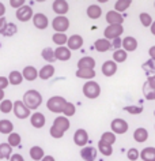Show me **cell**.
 Listing matches in <instances>:
<instances>
[{
	"instance_id": "56",
	"label": "cell",
	"mask_w": 155,
	"mask_h": 161,
	"mask_svg": "<svg viewBox=\"0 0 155 161\" xmlns=\"http://www.w3.org/2000/svg\"><path fill=\"white\" fill-rule=\"evenodd\" d=\"M3 100H4V90L0 89V103H2Z\"/></svg>"
},
{
	"instance_id": "36",
	"label": "cell",
	"mask_w": 155,
	"mask_h": 161,
	"mask_svg": "<svg viewBox=\"0 0 155 161\" xmlns=\"http://www.w3.org/2000/svg\"><path fill=\"white\" fill-rule=\"evenodd\" d=\"M11 111H14V103L8 98L3 100V101L0 103V112H3V114H10Z\"/></svg>"
},
{
	"instance_id": "48",
	"label": "cell",
	"mask_w": 155,
	"mask_h": 161,
	"mask_svg": "<svg viewBox=\"0 0 155 161\" xmlns=\"http://www.w3.org/2000/svg\"><path fill=\"white\" fill-rule=\"evenodd\" d=\"M8 83H10V80L7 76H0V89L2 90H4L7 86H8Z\"/></svg>"
},
{
	"instance_id": "2",
	"label": "cell",
	"mask_w": 155,
	"mask_h": 161,
	"mask_svg": "<svg viewBox=\"0 0 155 161\" xmlns=\"http://www.w3.org/2000/svg\"><path fill=\"white\" fill-rule=\"evenodd\" d=\"M23 103L25 105L29 108L30 111L33 109H38L39 105L42 104V96L39 92L31 89V90H27L25 94H23Z\"/></svg>"
},
{
	"instance_id": "13",
	"label": "cell",
	"mask_w": 155,
	"mask_h": 161,
	"mask_svg": "<svg viewBox=\"0 0 155 161\" xmlns=\"http://www.w3.org/2000/svg\"><path fill=\"white\" fill-rule=\"evenodd\" d=\"M106 22L109 23V25H122V22H124V17L117 13V11H108L106 13Z\"/></svg>"
},
{
	"instance_id": "21",
	"label": "cell",
	"mask_w": 155,
	"mask_h": 161,
	"mask_svg": "<svg viewBox=\"0 0 155 161\" xmlns=\"http://www.w3.org/2000/svg\"><path fill=\"white\" fill-rule=\"evenodd\" d=\"M94 48L97 52H108L110 48H113L112 42L106 38H98L97 41L94 42Z\"/></svg>"
},
{
	"instance_id": "29",
	"label": "cell",
	"mask_w": 155,
	"mask_h": 161,
	"mask_svg": "<svg viewBox=\"0 0 155 161\" xmlns=\"http://www.w3.org/2000/svg\"><path fill=\"white\" fill-rule=\"evenodd\" d=\"M29 154L31 157V160H34V161H41L44 157H45V153H44V149L41 146H33V147H30Z\"/></svg>"
},
{
	"instance_id": "17",
	"label": "cell",
	"mask_w": 155,
	"mask_h": 161,
	"mask_svg": "<svg viewBox=\"0 0 155 161\" xmlns=\"http://www.w3.org/2000/svg\"><path fill=\"white\" fill-rule=\"evenodd\" d=\"M83 45V37L79 34H72L68 38V42H67V47L70 48L71 51H78L80 49Z\"/></svg>"
},
{
	"instance_id": "30",
	"label": "cell",
	"mask_w": 155,
	"mask_h": 161,
	"mask_svg": "<svg viewBox=\"0 0 155 161\" xmlns=\"http://www.w3.org/2000/svg\"><path fill=\"white\" fill-rule=\"evenodd\" d=\"M140 158L143 161H155V147L148 146L140 152Z\"/></svg>"
},
{
	"instance_id": "32",
	"label": "cell",
	"mask_w": 155,
	"mask_h": 161,
	"mask_svg": "<svg viewBox=\"0 0 155 161\" xmlns=\"http://www.w3.org/2000/svg\"><path fill=\"white\" fill-rule=\"evenodd\" d=\"M23 79H25V78H23V74H22V72H19V71H11L10 75H8L10 85H14V86L21 85Z\"/></svg>"
},
{
	"instance_id": "28",
	"label": "cell",
	"mask_w": 155,
	"mask_h": 161,
	"mask_svg": "<svg viewBox=\"0 0 155 161\" xmlns=\"http://www.w3.org/2000/svg\"><path fill=\"white\" fill-rule=\"evenodd\" d=\"M86 13L90 19H98V18H101V15H102V10H101V7L97 4H91L87 7Z\"/></svg>"
},
{
	"instance_id": "39",
	"label": "cell",
	"mask_w": 155,
	"mask_h": 161,
	"mask_svg": "<svg viewBox=\"0 0 155 161\" xmlns=\"http://www.w3.org/2000/svg\"><path fill=\"white\" fill-rule=\"evenodd\" d=\"M139 19H140L142 25L144 27H151V25L154 23L152 17H151L150 14H147V13H142L140 15H139Z\"/></svg>"
},
{
	"instance_id": "20",
	"label": "cell",
	"mask_w": 155,
	"mask_h": 161,
	"mask_svg": "<svg viewBox=\"0 0 155 161\" xmlns=\"http://www.w3.org/2000/svg\"><path fill=\"white\" fill-rule=\"evenodd\" d=\"M122 49L127 51V52L136 51L137 49V40L135 37H131V36L125 37L124 40H122Z\"/></svg>"
},
{
	"instance_id": "19",
	"label": "cell",
	"mask_w": 155,
	"mask_h": 161,
	"mask_svg": "<svg viewBox=\"0 0 155 161\" xmlns=\"http://www.w3.org/2000/svg\"><path fill=\"white\" fill-rule=\"evenodd\" d=\"M22 74H23V78H25L26 80H30V82H33V80H35V79L38 78L39 71H37V68L33 67V66H27V67L23 68Z\"/></svg>"
},
{
	"instance_id": "58",
	"label": "cell",
	"mask_w": 155,
	"mask_h": 161,
	"mask_svg": "<svg viewBox=\"0 0 155 161\" xmlns=\"http://www.w3.org/2000/svg\"><path fill=\"white\" fill-rule=\"evenodd\" d=\"M154 116H155V111H154Z\"/></svg>"
},
{
	"instance_id": "16",
	"label": "cell",
	"mask_w": 155,
	"mask_h": 161,
	"mask_svg": "<svg viewBox=\"0 0 155 161\" xmlns=\"http://www.w3.org/2000/svg\"><path fill=\"white\" fill-rule=\"evenodd\" d=\"M97 153H98V150L95 147L86 146L80 150V157L85 161H95V158H97Z\"/></svg>"
},
{
	"instance_id": "18",
	"label": "cell",
	"mask_w": 155,
	"mask_h": 161,
	"mask_svg": "<svg viewBox=\"0 0 155 161\" xmlns=\"http://www.w3.org/2000/svg\"><path fill=\"white\" fill-rule=\"evenodd\" d=\"M54 53H56V59L60 60V62H67V60L71 59V49L68 47H57L54 49Z\"/></svg>"
},
{
	"instance_id": "22",
	"label": "cell",
	"mask_w": 155,
	"mask_h": 161,
	"mask_svg": "<svg viewBox=\"0 0 155 161\" xmlns=\"http://www.w3.org/2000/svg\"><path fill=\"white\" fill-rule=\"evenodd\" d=\"M76 76L82 79H87V80H93L94 76H97V72L93 68H78L76 71Z\"/></svg>"
},
{
	"instance_id": "45",
	"label": "cell",
	"mask_w": 155,
	"mask_h": 161,
	"mask_svg": "<svg viewBox=\"0 0 155 161\" xmlns=\"http://www.w3.org/2000/svg\"><path fill=\"white\" fill-rule=\"evenodd\" d=\"M127 156H128V160L129 161H136L139 157H140V153H139L137 149H135V147H131L128 153H127Z\"/></svg>"
},
{
	"instance_id": "41",
	"label": "cell",
	"mask_w": 155,
	"mask_h": 161,
	"mask_svg": "<svg viewBox=\"0 0 155 161\" xmlns=\"http://www.w3.org/2000/svg\"><path fill=\"white\" fill-rule=\"evenodd\" d=\"M21 141H22V138H21V135L18 134V132H13V134H10L8 135V145H11L13 147H15V146H19L21 145Z\"/></svg>"
},
{
	"instance_id": "42",
	"label": "cell",
	"mask_w": 155,
	"mask_h": 161,
	"mask_svg": "<svg viewBox=\"0 0 155 161\" xmlns=\"http://www.w3.org/2000/svg\"><path fill=\"white\" fill-rule=\"evenodd\" d=\"M75 112H76V108L72 103H67L65 107H64V111H63V115L65 116V118H70V116H74Z\"/></svg>"
},
{
	"instance_id": "15",
	"label": "cell",
	"mask_w": 155,
	"mask_h": 161,
	"mask_svg": "<svg viewBox=\"0 0 155 161\" xmlns=\"http://www.w3.org/2000/svg\"><path fill=\"white\" fill-rule=\"evenodd\" d=\"M117 72V63L114 60H106L102 64V74L105 76H113Z\"/></svg>"
},
{
	"instance_id": "7",
	"label": "cell",
	"mask_w": 155,
	"mask_h": 161,
	"mask_svg": "<svg viewBox=\"0 0 155 161\" xmlns=\"http://www.w3.org/2000/svg\"><path fill=\"white\" fill-rule=\"evenodd\" d=\"M14 115L18 119H27L30 116V109L25 105L23 101H15L14 103Z\"/></svg>"
},
{
	"instance_id": "51",
	"label": "cell",
	"mask_w": 155,
	"mask_h": 161,
	"mask_svg": "<svg viewBox=\"0 0 155 161\" xmlns=\"http://www.w3.org/2000/svg\"><path fill=\"white\" fill-rule=\"evenodd\" d=\"M147 85H148L152 90H155V75L148 76V79H147Z\"/></svg>"
},
{
	"instance_id": "33",
	"label": "cell",
	"mask_w": 155,
	"mask_h": 161,
	"mask_svg": "<svg viewBox=\"0 0 155 161\" xmlns=\"http://www.w3.org/2000/svg\"><path fill=\"white\" fill-rule=\"evenodd\" d=\"M68 38L70 37H67L65 33H54L52 36V40H53V42L56 44L57 47H65L64 44L68 42Z\"/></svg>"
},
{
	"instance_id": "57",
	"label": "cell",
	"mask_w": 155,
	"mask_h": 161,
	"mask_svg": "<svg viewBox=\"0 0 155 161\" xmlns=\"http://www.w3.org/2000/svg\"><path fill=\"white\" fill-rule=\"evenodd\" d=\"M150 29H151V33H152V34L155 36V21H154V23H152V25H151V27H150Z\"/></svg>"
},
{
	"instance_id": "23",
	"label": "cell",
	"mask_w": 155,
	"mask_h": 161,
	"mask_svg": "<svg viewBox=\"0 0 155 161\" xmlns=\"http://www.w3.org/2000/svg\"><path fill=\"white\" fill-rule=\"evenodd\" d=\"M13 157V146L8 145V142L0 143V158L2 160H8Z\"/></svg>"
},
{
	"instance_id": "9",
	"label": "cell",
	"mask_w": 155,
	"mask_h": 161,
	"mask_svg": "<svg viewBox=\"0 0 155 161\" xmlns=\"http://www.w3.org/2000/svg\"><path fill=\"white\" fill-rule=\"evenodd\" d=\"M15 17H17V19H18V21H21V22L30 21V19L34 17L33 8H31L30 6H23L22 8L17 10V13H15Z\"/></svg>"
},
{
	"instance_id": "3",
	"label": "cell",
	"mask_w": 155,
	"mask_h": 161,
	"mask_svg": "<svg viewBox=\"0 0 155 161\" xmlns=\"http://www.w3.org/2000/svg\"><path fill=\"white\" fill-rule=\"evenodd\" d=\"M67 103L68 101H67L64 97H61V96H53V97H50L48 100L46 108L50 112H53V114H63Z\"/></svg>"
},
{
	"instance_id": "44",
	"label": "cell",
	"mask_w": 155,
	"mask_h": 161,
	"mask_svg": "<svg viewBox=\"0 0 155 161\" xmlns=\"http://www.w3.org/2000/svg\"><path fill=\"white\" fill-rule=\"evenodd\" d=\"M143 93H144L147 100H155V90L151 89V87L147 85V82L144 83V86H143Z\"/></svg>"
},
{
	"instance_id": "31",
	"label": "cell",
	"mask_w": 155,
	"mask_h": 161,
	"mask_svg": "<svg viewBox=\"0 0 155 161\" xmlns=\"http://www.w3.org/2000/svg\"><path fill=\"white\" fill-rule=\"evenodd\" d=\"M95 67V60L91 56H85V58L79 59L78 62V68H93Z\"/></svg>"
},
{
	"instance_id": "37",
	"label": "cell",
	"mask_w": 155,
	"mask_h": 161,
	"mask_svg": "<svg viewBox=\"0 0 155 161\" xmlns=\"http://www.w3.org/2000/svg\"><path fill=\"white\" fill-rule=\"evenodd\" d=\"M131 0H117L116 4H114V11H117V13H122V11L128 10V7L131 6Z\"/></svg>"
},
{
	"instance_id": "50",
	"label": "cell",
	"mask_w": 155,
	"mask_h": 161,
	"mask_svg": "<svg viewBox=\"0 0 155 161\" xmlns=\"http://www.w3.org/2000/svg\"><path fill=\"white\" fill-rule=\"evenodd\" d=\"M112 45L114 49H121V47H122V40L121 38H116V40H113V42H112Z\"/></svg>"
},
{
	"instance_id": "53",
	"label": "cell",
	"mask_w": 155,
	"mask_h": 161,
	"mask_svg": "<svg viewBox=\"0 0 155 161\" xmlns=\"http://www.w3.org/2000/svg\"><path fill=\"white\" fill-rule=\"evenodd\" d=\"M4 14H6V6L0 2V18H4Z\"/></svg>"
},
{
	"instance_id": "52",
	"label": "cell",
	"mask_w": 155,
	"mask_h": 161,
	"mask_svg": "<svg viewBox=\"0 0 155 161\" xmlns=\"http://www.w3.org/2000/svg\"><path fill=\"white\" fill-rule=\"evenodd\" d=\"M10 161H25V158H23L22 154H18V153H15V154H13V157L10 158Z\"/></svg>"
},
{
	"instance_id": "27",
	"label": "cell",
	"mask_w": 155,
	"mask_h": 161,
	"mask_svg": "<svg viewBox=\"0 0 155 161\" xmlns=\"http://www.w3.org/2000/svg\"><path fill=\"white\" fill-rule=\"evenodd\" d=\"M54 74V66H52V64H46V66H44L41 70H39V75L38 78H41L44 80L52 78Z\"/></svg>"
},
{
	"instance_id": "38",
	"label": "cell",
	"mask_w": 155,
	"mask_h": 161,
	"mask_svg": "<svg viewBox=\"0 0 155 161\" xmlns=\"http://www.w3.org/2000/svg\"><path fill=\"white\" fill-rule=\"evenodd\" d=\"M101 141L105 143H108V145H113L116 142V134H114L113 131H106L101 135Z\"/></svg>"
},
{
	"instance_id": "1",
	"label": "cell",
	"mask_w": 155,
	"mask_h": 161,
	"mask_svg": "<svg viewBox=\"0 0 155 161\" xmlns=\"http://www.w3.org/2000/svg\"><path fill=\"white\" fill-rule=\"evenodd\" d=\"M70 126L71 124H70L68 118H65V116H57V118L53 120V124H52V127L49 130L50 136L54 139L61 138V136L65 134V131L70 128Z\"/></svg>"
},
{
	"instance_id": "24",
	"label": "cell",
	"mask_w": 155,
	"mask_h": 161,
	"mask_svg": "<svg viewBox=\"0 0 155 161\" xmlns=\"http://www.w3.org/2000/svg\"><path fill=\"white\" fill-rule=\"evenodd\" d=\"M133 139L136 141V142H139V143L146 142V141L148 139V131H147L144 127L136 128V130H135V132H133Z\"/></svg>"
},
{
	"instance_id": "47",
	"label": "cell",
	"mask_w": 155,
	"mask_h": 161,
	"mask_svg": "<svg viewBox=\"0 0 155 161\" xmlns=\"http://www.w3.org/2000/svg\"><path fill=\"white\" fill-rule=\"evenodd\" d=\"M125 111L128 112V114H132V115H139V114H142L143 112V109L140 107H133V105L125 107Z\"/></svg>"
},
{
	"instance_id": "10",
	"label": "cell",
	"mask_w": 155,
	"mask_h": 161,
	"mask_svg": "<svg viewBox=\"0 0 155 161\" xmlns=\"http://www.w3.org/2000/svg\"><path fill=\"white\" fill-rule=\"evenodd\" d=\"M52 8L57 14V17H65V14L70 10V6L65 0H54L53 4H52Z\"/></svg>"
},
{
	"instance_id": "59",
	"label": "cell",
	"mask_w": 155,
	"mask_h": 161,
	"mask_svg": "<svg viewBox=\"0 0 155 161\" xmlns=\"http://www.w3.org/2000/svg\"><path fill=\"white\" fill-rule=\"evenodd\" d=\"M154 7H155V3H154Z\"/></svg>"
},
{
	"instance_id": "55",
	"label": "cell",
	"mask_w": 155,
	"mask_h": 161,
	"mask_svg": "<svg viewBox=\"0 0 155 161\" xmlns=\"http://www.w3.org/2000/svg\"><path fill=\"white\" fill-rule=\"evenodd\" d=\"M41 161H56V160H54V157H53V156H45Z\"/></svg>"
},
{
	"instance_id": "12",
	"label": "cell",
	"mask_w": 155,
	"mask_h": 161,
	"mask_svg": "<svg viewBox=\"0 0 155 161\" xmlns=\"http://www.w3.org/2000/svg\"><path fill=\"white\" fill-rule=\"evenodd\" d=\"M33 23H34V26L37 27V29L45 30L46 27L49 26V19H48V17L45 14L37 13V14H34V17H33Z\"/></svg>"
},
{
	"instance_id": "11",
	"label": "cell",
	"mask_w": 155,
	"mask_h": 161,
	"mask_svg": "<svg viewBox=\"0 0 155 161\" xmlns=\"http://www.w3.org/2000/svg\"><path fill=\"white\" fill-rule=\"evenodd\" d=\"M74 142L76 143L78 146H80L82 149L86 147L87 142H89V134H87V131L83 130V128L76 130V132L74 134Z\"/></svg>"
},
{
	"instance_id": "34",
	"label": "cell",
	"mask_w": 155,
	"mask_h": 161,
	"mask_svg": "<svg viewBox=\"0 0 155 161\" xmlns=\"http://www.w3.org/2000/svg\"><path fill=\"white\" fill-rule=\"evenodd\" d=\"M98 152L102 153L103 156H112L113 147H112V145H108V143L102 142V141L99 139V141H98Z\"/></svg>"
},
{
	"instance_id": "46",
	"label": "cell",
	"mask_w": 155,
	"mask_h": 161,
	"mask_svg": "<svg viewBox=\"0 0 155 161\" xmlns=\"http://www.w3.org/2000/svg\"><path fill=\"white\" fill-rule=\"evenodd\" d=\"M10 6L13 7V8H15V10H19V8H22V7L26 6V4H25V0H10Z\"/></svg>"
},
{
	"instance_id": "26",
	"label": "cell",
	"mask_w": 155,
	"mask_h": 161,
	"mask_svg": "<svg viewBox=\"0 0 155 161\" xmlns=\"http://www.w3.org/2000/svg\"><path fill=\"white\" fill-rule=\"evenodd\" d=\"M41 56L44 60H46L48 64H53L54 62H56V53H54V49H52V48H44L42 52H41Z\"/></svg>"
},
{
	"instance_id": "5",
	"label": "cell",
	"mask_w": 155,
	"mask_h": 161,
	"mask_svg": "<svg viewBox=\"0 0 155 161\" xmlns=\"http://www.w3.org/2000/svg\"><path fill=\"white\" fill-rule=\"evenodd\" d=\"M52 27L56 33H65L70 27V19L67 17H56L52 21Z\"/></svg>"
},
{
	"instance_id": "6",
	"label": "cell",
	"mask_w": 155,
	"mask_h": 161,
	"mask_svg": "<svg viewBox=\"0 0 155 161\" xmlns=\"http://www.w3.org/2000/svg\"><path fill=\"white\" fill-rule=\"evenodd\" d=\"M122 33H124V27H122V25H109L105 29V31H103V34H105V38L106 40L120 38V36Z\"/></svg>"
},
{
	"instance_id": "40",
	"label": "cell",
	"mask_w": 155,
	"mask_h": 161,
	"mask_svg": "<svg viewBox=\"0 0 155 161\" xmlns=\"http://www.w3.org/2000/svg\"><path fill=\"white\" fill-rule=\"evenodd\" d=\"M143 70L148 75H151V74L155 75V59H150V60H147L146 63H143Z\"/></svg>"
},
{
	"instance_id": "43",
	"label": "cell",
	"mask_w": 155,
	"mask_h": 161,
	"mask_svg": "<svg viewBox=\"0 0 155 161\" xmlns=\"http://www.w3.org/2000/svg\"><path fill=\"white\" fill-rule=\"evenodd\" d=\"M17 31H18L17 25H15V23L8 22V25H7L6 31H4V34H3V36H6V37H13V36H14L15 33H17Z\"/></svg>"
},
{
	"instance_id": "8",
	"label": "cell",
	"mask_w": 155,
	"mask_h": 161,
	"mask_svg": "<svg viewBox=\"0 0 155 161\" xmlns=\"http://www.w3.org/2000/svg\"><path fill=\"white\" fill-rule=\"evenodd\" d=\"M128 127L129 124L125 122L124 119H114L112 123H110V128H112V131L114 134L117 135H122L125 134L127 131H128Z\"/></svg>"
},
{
	"instance_id": "54",
	"label": "cell",
	"mask_w": 155,
	"mask_h": 161,
	"mask_svg": "<svg viewBox=\"0 0 155 161\" xmlns=\"http://www.w3.org/2000/svg\"><path fill=\"white\" fill-rule=\"evenodd\" d=\"M148 55H150V59H155V45L148 49Z\"/></svg>"
},
{
	"instance_id": "25",
	"label": "cell",
	"mask_w": 155,
	"mask_h": 161,
	"mask_svg": "<svg viewBox=\"0 0 155 161\" xmlns=\"http://www.w3.org/2000/svg\"><path fill=\"white\" fill-rule=\"evenodd\" d=\"M0 132L6 135H10L14 132V124L8 119H2L0 120Z\"/></svg>"
},
{
	"instance_id": "4",
	"label": "cell",
	"mask_w": 155,
	"mask_h": 161,
	"mask_svg": "<svg viewBox=\"0 0 155 161\" xmlns=\"http://www.w3.org/2000/svg\"><path fill=\"white\" fill-rule=\"evenodd\" d=\"M83 94L90 100H95L99 97L101 94V86L99 83H97L95 80H87L83 85Z\"/></svg>"
},
{
	"instance_id": "14",
	"label": "cell",
	"mask_w": 155,
	"mask_h": 161,
	"mask_svg": "<svg viewBox=\"0 0 155 161\" xmlns=\"http://www.w3.org/2000/svg\"><path fill=\"white\" fill-rule=\"evenodd\" d=\"M30 123L34 128H42L46 123L45 115L41 114V112H34V114L30 116Z\"/></svg>"
},
{
	"instance_id": "35",
	"label": "cell",
	"mask_w": 155,
	"mask_h": 161,
	"mask_svg": "<svg viewBox=\"0 0 155 161\" xmlns=\"http://www.w3.org/2000/svg\"><path fill=\"white\" fill-rule=\"evenodd\" d=\"M127 58H128V52L124 49H117V51H114V53H113V60L116 63H124Z\"/></svg>"
},
{
	"instance_id": "49",
	"label": "cell",
	"mask_w": 155,
	"mask_h": 161,
	"mask_svg": "<svg viewBox=\"0 0 155 161\" xmlns=\"http://www.w3.org/2000/svg\"><path fill=\"white\" fill-rule=\"evenodd\" d=\"M7 25H8L7 19H6V18H0V34H4Z\"/></svg>"
}]
</instances>
